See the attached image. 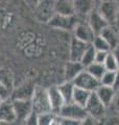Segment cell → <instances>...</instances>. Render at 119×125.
Masks as SVG:
<instances>
[{
	"label": "cell",
	"mask_w": 119,
	"mask_h": 125,
	"mask_svg": "<svg viewBox=\"0 0 119 125\" xmlns=\"http://www.w3.org/2000/svg\"><path fill=\"white\" fill-rule=\"evenodd\" d=\"M115 78H116V71H107L104 73V75L99 79V83L102 85H109V87H114Z\"/></svg>",
	"instance_id": "4316f807"
},
{
	"label": "cell",
	"mask_w": 119,
	"mask_h": 125,
	"mask_svg": "<svg viewBox=\"0 0 119 125\" xmlns=\"http://www.w3.org/2000/svg\"><path fill=\"white\" fill-rule=\"evenodd\" d=\"M12 101L16 114V121L24 122L26 117L34 109L31 99H12Z\"/></svg>",
	"instance_id": "ba28073f"
},
{
	"label": "cell",
	"mask_w": 119,
	"mask_h": 125,
	"mask_svg": "<svg viewBox=\"0 0 119 125\" xmlns=\"http://www.w3.org/2000/svg\"><path fill=\"white\" fill-rule=\"evenodd\" d=\"M57 115L52 112L40 113L38 115V125H53Z\"/></svg>",
	"instance_id": "d4e9b609"
},
{
	"label": "cell",
	"mask_w": 119,
	"mask_h": 125,
	"mask_svg": "<svg viewBox=\"0 0 119 125\" xmlns=\"http://www.w3.org/2000/svg\"><path fill=\"white\" fill-rule=\"evenodd\" d=\"M91 44L96 50H104V51H111V46L107 40L101 36V34H96L94 37Z\"/></svg>",
	"instance_id": "cb8c5ba5"
},
{
	"label": "cell",
	"mask_w": 119,
	"mask_h": 125,
	"mask_svg": "<svg viewBox=\"0 0 119 125\" xmlns=\"http://www.w3.org/2000/svg\"><path fill=\"white\" fill-rule=\"evenodd\" d=\"M115 90H118L119 89V69L116 71V78H115V83H114V87Z\"/></svg>",
	"instance_id": "d6a6232c"
},
{
	"label": "cell",
	"mask_w": 119,
	"mask_h": 125,
	"mask_svg": "<svg viewBox=\"0 0 119 125\" xmlns=\"http://www.w3.org/2000/svg\"><path fill=\"white\" fill-rule=\"evenodd\" d=\"M111 51L113 52V54L115 55V57H116V60H117V62H118V65H119V44H118L117 46H115L114 48L111 50Z\"/></svg>",
	"instance_id": "1f68e13d"
},
{
	"label": "cell",
	"mask_w": 119,
	"mask_h": 125,
	"mask_svg": "<svg viewBox=\"0 0 119 125\" xmlns=\"http://www.w3.org/2000/svg\"><path fill=\"white\" fill-rule=\"evenodd\" d=\"M87 71H88L91 75H93L95 78H97L99 80L101 78V76L104 75V73L107 71V69L105 68L104 64H100V62H93L91 65H89L88 67L85 68Z\"/></svg>",
	"instance_id": "7402d4cb"
},
{
	"label": "cell",
	"mask_w": 119,
	"mask_h": 125,
	"mask_svg": "<svg viewBox=\"0 0 119 125\" xmlns=\"http://www.w3.org/2000/svg\"><path fill=\"white\" fill-rule=\"evenodd\" d=\"M2 100H3V99L1 98V97H0V103H1V102H2Z\"/></svg>",
	"instance_id": "e575fe53"
},
{
	"label": "cell",
	"mask_w": 119,
	"mask_h": 125,
	"mask_svg": "<svg viewBox=\"0 0 119 125\" xmlns=\"http://www.w3.org/2000/svg\"><path fill=\"white\" fill-rule=\"evenodd\" d=\"M113 25L119 30V7H118V11H117V16H116V20H115V23Z\"/></svg>",
	"instance_id": "836d02e7"
},
{
	"label": "cell",
	"mask_w": 119,
	"mask_h": 125,
	"mask_svg": "<svg viewBox=\"0 0 119 125\" xmlns=\"http://www.w3.org/2000/svg\"><path fill=\"white\" fill-rule=\"evenodd\" d=\"M36 85L31 83H25L12 92L11 99H31Z\"/></svg>",
	"instance_id": "9a60e30c"
},
{
	"label": "cell",
	"mask_w": 119,
	"mask_h": 125,
	"mask_svg": "<svg viewBox=\"0 0 119 125\" xmlns=\"http://www.w3.org/2000/svg\"><path fill=\"white\" fill-rule=\"evenodd\" d=\"M90 91H87L85 89H82V88H78V87H75L74 88V91H73V97H72V102L74 103H77L82 106H85L87 101H88L89 97L91 95Z\"/></svg>",
	"instance_id": "ffe728a7"
},
{
	"label": "cell",
	"mask_w": 119,
	"mask_h": 125,
	"mask_svg": "<svg viewBox=\"0 0 119 125\" xmlns=\"http://www.w3.org/2000/svg\"><path fill=\"white\" fill-rule=\"evenodd\" d=\"M118 7L119 3L117 0H100L97 3L96 9L107 19V21L113 25L116 20Z\"/></svg>",
	"instance_id": "8992f818"
},
{
	"label": "cell",
	"mask_w": 119,
	"mask_h": 125,
	"mask_svg": "<svg viewBox=\"0 0 119 125\" xmlns=\"http://www.w3.org/2000/svg\"><path fill=\"white\" fill-rule=\"evenodd\" d=\"M95 53H96V49L93 47L92 44H89L87 49L85 50L84 54L82 56V60H81V62L84 67H88L89 65H91L92 62L95 61Z\"/></svg>",
	"instance_id": "603a6c76"
},
{
	"label": "cell",
	"mask_w": 119,
	"mask_h": 125,
	"mask_svg": "<svg viewBox=\"0 0 119 125\" xmlns=\"http://www.w3.org/2000/svg\"><path fill=\"white\" fill-rule=\"evenodd\" d=\"M79 17L76 15L74 16H65V15H60L54 14L48 20V25L51 26L52 28L62 29V30H72L74 29L76 23L79 21Z\"/></svg>",
	"instance_id": "7a4b0ae2"
},
{
	"label": "cell",
	"mask_w": 119,
	"mask_h": 125,
	"mask_svg": "<svg viewBox=\"0 0 119 125\" xmlns=\"http://www.w3.org/2000/svg\"><path fill=\"white\" fill-rule=\"evenodd\" d=\"M115 109L117 112H119V89L116 90V94H115V98H114V101H113V104Z\"/></svg>",
	"instance_id": "4dcf8cb0"
},
{
	"label": "cell",
	"mask_w": 119,
	"mask_h": 125,
	"mask_svg": "<svg viewBox=\"0 0 119 125\" xmlns=\"http://www.w3.org/2000/svg\"><path fill=\"white\" fill-rule=\"evenodd\" d=\"M31 102H33L34 111H36L38 114L45 113V112H51L47 90L43 89L41 87H37L36 85L34 95L31 97Z\"/></svg>",
	"instance_id": "3957f363"
},
{
	"label": "cell",
	"mask_w": 119,
	"mask_h": 125,
	"mask_svg": "<svg viewBox=\"0 0 119 125\" xmlns=\"http://www.w3.org/2000/svg\"><path fill=\"white\" fill-rule=\"evenodd\" d=\"M54 11L55 14L74 16L75 10L73 0H54Z\"/></svg>",
	"instance_id": "e0dca14e"
},
{
	"label": "cell",
	"mask_w": 119,
	"mask_h": 125,
	"mask_svg": "<svg viewBox=\"0 0 119 125\" xmlns=\"http://www.w3.org/2000/svg\"><path fill=\"white\" fill-rule=\"evenodd\" d=\"M104 65H105V68L109 71H117L119 69V65H118V62L116 60V57L113 54L112 51H110L107 55L106 61L104 62Z\"/></svg>",
	"instance_id": "484cf974"
},
{
	"label": "cell",
	"mask_w": 119,
	"mask_h": 125,
	"mask_svg": "<svg viewBox=\"0 0 119 125\" xmlns=\"http://www.w3.org/2000/svg\"><path fill=\"white\" fill-rule=\"evenodd\" d=\"M16 121V114L11 98L2 100L0 103V124H10Z\"/></svg>",
	"instance_id": "30bf717a"
},
{
	"label": "cell",
	"mask_w": 119,
	"mask_h": 125,
	"mask_svg": "<svg viewBox=\"0 0 119 125\" xmlns=\"http://www.w3.org/2000/svg\"><path fill=\"white\" fill-rule=\"evenodd\" d=\"M88 43L79 40V39L75 38L74 36L71 39L70 42V48H69V60L71 61H76L81 62L82 56L84 54L85 50L88 47Z\"/></svg>",
	"instance_id": "7c38bea8"
},
{
	"label": "cell",
	"mask_w": 119,
	"mask_h": 125,
	"mask_svg": "<svg viewBox=\"0 0 119 125\" xmlns=\"http://www.w3.org/2000/svg\"><path fill=\"white\" fill-rule=\"evenodd\" d=\"M87 23L90 25V27L92 28L93 32L95 34H99L102 30L108 25H110V23L107 21V19L102 16L97 9H94L91 13L86 17Z\"/></svg>",
	"instance_id": "52a82bcc"
},
{
	"label": "cell",
	"mask_w": 119,
	"mask_h": 125,
	"mask_svg": "<svg viewBox=\"0 0 119 125\" xmlns=\"http://www.w3.org/2000/svg\"><path fill=\"white\" fill-rule=\"evenodd\" d=\"M117 1H118V3H119V0H117Z\"/></svg>",
	"instance_id": "8d00e7d4"
},
{
	"label": "cell",
	"mask_w": 119,
	"mask_h": 125,
	"mask_svg": "<svg viewBox=\"0 0 119 125\" xmlns=\"http://www.w3.org/2000/svg\"><path fill=\"white\" fill-rule=\"evenodd\" d=\"M11 95H12V91L4 85L2 83H0V97L4 100V99H9L11 98Z\"/></svg>",
	"instance_id": "f1b7e54d"
},
{
	"label": "cell",
	"mask_w": 119,
	"mask_h": 125,
	"mask_svg": "<svg viewBox=\"0 0 119 125\" xmlns=\"http://www.w3.org/2000/svg\"><path fill=\"white\" fill-rule=\"evenodd\" d=\"M75 15L79 18H85L94 9L97 7L96 0H73Z\"/></svg>",
	"instance_id": "4fadbf2b"
},
{
	"label": "cell",
	"mask_w": 119,
	"mask_h": 125,
	"mask_svg": "<svg viewBox=\"0 0 119 125\" xmlns=\"http://www.w3.org/2000/svg\"><path fill=\"white\" fill-rule=\"evenodd\" d=\"M0 83L6 85L12 92L14 91V75L9 68H0Z\"/></svg>",
	"instance_id": "44dd1931"
},
{
	"label": "cell",
	"mask_w": 119,
	"mask_h": 125,
	"mask_svg": "<svg viewBox=\"0 0 119 125\" xmlns=\"http://www.w3.org/2000/svg\"><path fill=\"white\" fill-rule=\"evenodd\" d=\"M99 34H101L107 40V42L110 44L111 50H112L115 46H117L119 44V30L112 24L107 26Z\"/></svg>",
	"instance_id": "ac0fdd59"
},
{
	"label": "cell",
	"mask_w": 119,
	"mask_h": 125,
	"mask_svg": "<svg viewBox=\"0 0 119 125\" xmlns=\"http://www.w3.org/2000/svg\"><path fill=\"white\" fill-rule=\"evenodd\" d=\"M38 115H39L38 113L33 109L24 120V123L28 125H38Z\"/></svg>",
	"instance_id": "83f0119b"
},
{
	"label": "cell",
	"mask_w": 119,
	"mask_h": 125,
	"mask_svg": "<svg viewBox=\"0 0 119 125\" xmlns=\"http://www.w3.org/2000/svg\"><path fill=\"white\" fill-rule=\"evenodd\" d=\"M110 51H104V50H96V53H95V61L96 62H100V64H104V62L106 61L107 55Z\"/></svg>",
	"instance_id": "f546056e"
},
{
	"label": "cell",
	"mask_w": 119,
	"mask_h": 125,
	"mask_svg": "<svg viewBox=\"0 0 119 125\" xmlns=\"http://www.w3.org/2000/svg\"><path fill=\"white\" fill-rule=\"evenodd\" d=\"M58 88L61 92L63 98H64L65 103H70L72 102V97H73V91L75 85L72 81L70 80H65V83H61L60 85H58Z\"/></svg>",
	"instance_id": "d6986e66"
},
{
	"label": "cell",
	"mask_w": 119,
	"mask_h": 125,
	"mask_svg": "<svg viewBox=\"0 0 119 125\" xmlns=\"http://www.w3.org/2000/svg\"><path fill=\"white\" fill-rule=\"evenodd\" d=\"M73 36L75 38L79 39V40L88 43V44H91L96 34L93 32L92 28H91L90 25L87 23V21L79 20L73 29Z\"/></svg>",
	"instance_id": "9c48e42d"
},
{
	"label": "cell",
	"mask_w": 119,
	"mask_h": 125,
	"mask_svg": "<svg viewBox=\"0 0 119 125\" xmlns=\"http://www.w3.org/2000/svg\"><path fill=\"white\" fill-rule=\"evenodd\" d=\"M72 83H74L75 87L85 89L90 92H95L96 89L100 85L99 80L97 78H95L93 75H91L86 69L83 70V71L74 78L72 80Z\"/></svg>",
	"instance_id": "5b68a950"
},
{
	"label": "cell",
	"mask_w": 119,
	"mask_h": 125,
	"mask_svg": "<svg viewBox=\"0 0 119 125\" xmlns=\"http://www.w3.org/2000/svg\"><path fill=\"white\" fill-rule=\"evenodd\" d=\"M85 108L87 113H88V115H90L91 117H93L97 121H99L101 118H104L108 107L101 102V100L97 97L96 93L92 92L85 105Z\"/></svg>",
	"instance_id": "277c9868"
},
{
	"label": "cell",
	"mask_w": 119,
	"mask_h": 125,
	"mask_svg": "<svg viewBox=\"0 0 119 125\" xmlns=\"http://www.w3.org/2000/svg\"><path fill=\"white\" fill-rule=\"evenodd\" d=\"M96 95L101 102L104 103L107 107H110L113 104V101L115 98V94H116V90L113 87H109V85H102L100 84L96 89Z\"/></svg>",
	"instance_id": "5bb4252c"
},
{
	"label": "cell",
	"mask_w": 119,
	"mask_h": 125,
	"mask_svg": "<svg viewBox=\"0 0 119 125\" xmlns=\"http://www.w3.org/2000/svg\"><path fill=\"white\" fill-rule=\"evenodd\" d=\"M47 94H48L49 98V103H50V108L51 112L54 114H59L63 105L65 104L64 98H63L61 92L58 88V85H52L47 89Z\"/></svg>",
	"instance_id": "8fae6325"
},
{
	"label": "cell",
	"mask_w": 119,
	"mask_h": 125,
	"mask_svg": "<svg viewBox=\"0 0 119 125\" xmlns=\"http://www.w3.org/2000/svg\"><path fill=\"white\" fill-rule=\"evenodd\" d=\"M58 115L64 117V118L78 121L81 124H83V121L87 118L88 113H87L85 106H82V105L74 102H70V103H65L63 105V107L61 108V111H60Z\"/></svg>",
	"instance_id": "6da1fadb"
},
{
	"label": "cell",
	"mask_w": 119,
	"mask_h": 125,
	"mask_svg": "<svg viewBox=\"0 0 119 125\" xmlns=\"http://www.w3.org/2000/svg\"><path fill=\"white\" fill-rule=\"evenodd\" d=\"M84 69H85V67L82 65L81 62L69 60L67 62V64L65 65V71H64L65 80L72 81Z\"/></svg>",
	"instance_id": "2e32d148"
},
{
	"label": "cell",
	"mask_w": 119,
	"mask_h": 125,
	"mask_svg": "<svg viewBox=\"0 0 119 125\" xmlns=\"http://www.w3.org/2000/svg\"><path fill=\"white\" fill-rule=\"evenodd\" d=\"M99 1H100V0H96V2H97V3H98V2H99Z\"/></svg>",
	"instance_id": "d590c367"
}]
</instances>
